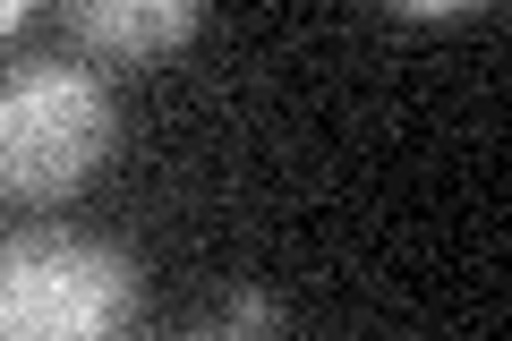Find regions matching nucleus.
Returning a JSON list of instances; mask_svg holds the SVG:
<instances>
[{
	"instance_id": "f257e3e1",
	"label": "nucleus",
	"mask_w": 512,
	"mask_h": 341,
	"mask_svg": "<svg viewBox=\"0 0 512 341\" xmlns=\"http://www.w3.org/2000/svg\"><path fill=\"white\" fill-rule=\"evenodd\" d=\"M120 111L94 60L77 52H9L0 60V197L52 205L103 171Z\"/></svg>"
},
{
	"instance_id": "f03ea898",
	"label": "nucleus",
	"mask_w": 512,
	"mask_h": 341,
	"mask_svg": "<svg viewBox=\"0 0 512 341\" xmlns=\"http://www.w3.org/2000/svg\"><path fill=\"white\" fill-rule=\"evenodd\" d=\"M137 299V256L94 231L35 222L0 239V341H120L137 324Z\"/></svg>"
},
{
	"instance_id": "7ed1b4c3",
	"label": "nucleus",
	"mask_w": 512,
	"mask_h": 341,
	"mask_svg": "<svg viewBox=\"0 0 512 341\" xmlns=\"http://www.w3.org/2000/svg\"><path fill=\"white\" fill-rule=\"evenodd\" d=\"M60 26H69L77 60H154V52H180L205 26V9L197 0H69Z\"/></svg>"
},
{
	"instance_id": "20e7f679",
	"label": "nucleus",
	"mask_w": 512,
	"mask_h": 341,
	"mask_svg": "<svg viewBox=\"0 0 512 341\" xmlns=\"http://www.w3.org/2000/svg\"><path fill=\"white\" fill-rule=\"evenodd\" d=\"M274 333H282V299L239 290V299H231V333H222V341H274Z\"/></svg>"
},
{
	"instance_id": "39448f33",
	"label": "nucleus",
	"mask_w": 512,
	"mask_h": 341,
	"mask_svg": "<svg viewBox=\"0 0 512 341\" xmlns=\"http://www.w3.org/2000/svg\"><path fill=\"white\" fill-rule=\"evenodd\" d=\"M9 35H26V0H0V43Z\"/></svg>"
}]
</instances>
